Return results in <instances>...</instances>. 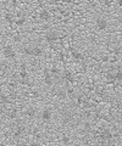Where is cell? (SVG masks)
I'll return each mask as SVG.
<instances>
[{
  "instance_id": "cell-1",
  "label": "cell",
  "mask_w": 122,
  "mask_h": 146,
  "mask_svg": "<svg viewBox=\"0 0 122 146\" xmlns=\"http://www.w3.org/2000/svg\"><path fill=\"white\" fill-rule=\"evenodd\" d=\"M3 54L6 58H10V60H13V58L16 57V51L11 45H5L3 49Z\"/></svg>"
},
{
  "instance_id": "cell-2",
  "label": "cell",
  "mask_w": 122,
  "mask_h": 146,
  "mask_svg": "<svg viewBox=\"0 0 122 146\" xmlns=\"http://www.w3.org/2000/svg\"><path fill=\"white\" fill-rule=\"evenodd\" d=\"M112 138H114V135H112V133L109 129H103L100 133H99V139L104 141V143H109V141L112 140Z\"/></svg>"
},
{
  "instance_id": "cell-3",
  "label": "cell",
  "mask_w": 122,
  "mask_h": 146,
  "mask_svg": "<svg viewBox=\"0 0 122 146\" xmlns=\"http://www.w3.org/2000/svg\"><path fill=\"white\" fill-rule=\"evenodd\" d=\"M25 134H26V128L22 124H19L15 128V130H13V138H16V139L22 138Z\"/></svg>"
},
{
  "instance_id": "cell-4",
  "label": "cell",
  "mask_w": 122,
  "mask_h": 146,
  "mask_svg": "<svg viewBox=\"0 0 122 146\" xmlns=\"http://www.w3.org/2000/svg\"><path fill=\"white\" fill-rule=\"evenodd\" d=\"M95 27L98 28V31H105L107 27H109V22H107L105 18H98L95 22Z\"/></svg>"
},
{
  "instance_id": "cell-5",
  "label": "cell",
  "mask_w": 122,
  "mask_h": 146,
  "mask_svg": "<svg viewBox=\"0 0 122 146\" xmlns=\"http://www.w3.org/2000/svg\"><path fill=\"white\" fill-rule=\"evenodd\" d=\"M40 117H42L43 122H50L51 121V117H53V113H51V110L49 108H44L42 115H40Z\"/></svg>"
},
{
  "instance_id": "cell-6",
  "label": "cell",
  "mask_w": 122,
  "mask_h": 146,
  "mask_svg": "<svg viewBox=\"0 0 122 146\" xmlns=\"http://www.w3.org/2000/svg\"><path fill=\"white\" fill-rule=\"evenodd\" d=\"M45 40H47L49 44L56 43V40H57V34L55 33V32H49V33L45 34Z\"/></svg>"
},
{
  "instance_id": "cell-7",
  "label": "cell",
  "mask_w": 122,
  "mask_h": 146,
  "mask_svg": "<svg viewBox=\"0 0 122 146\" xmlns=\"http://www.w3.org/2000/svg\"><path fill=\"white\" fill-rule=\"evenodd\" d=\"M62 78H64V80H66L67 83H73L75 82L73 73L70 72V71H65L64 73H62Z\"/></svg>"
},
{
  "instance_id": "cell-8",
  "label": "cell",
  "mask_w": 122,
  "mask_h": 146,
  "mask_svg": "<svg viewBox=\"0 0 122 146\" xmlns=\"http://www.w3.org/2000/svg\"><path fill=\"white\" fill-rule=\"evenodd\" d=\"M19 76H20V78L23 79V80L28 78V72H27V66H26V63H22V65H21Z\"/></svg>"
},
{
  "instance_id": "cell-9",
  "label": "cell",
  "mask_w": 122,
  "mask_h": 146,
  "mask_svg": "<svg viewBox=\"0 0 122 146\" xmlns=\"http://www.w3.org/2000/svg\"><path fill=\"white\" fill-rule=\"evenodd\" d=\"M4 20H5L9 25H15L16 18H15V16H13L11 12H6L5 16H4Z\"/></svg>"
},
{
  "instance_id": "cell-10",
  "label": "cell",
  "mask_w": 122,
  "mask_h": 146,
  "mask_svg": "<svg viewBox=\"0 0 122 146\" xmlns=\"http://www.w3.org/2000/svg\"><path fill=\"white\" fill-rule=\"evenodd\" d=\"M53 74L50 72H45V74H44V83L47 84V85H51L53 84Z\"/></svg>"
},
{
  "instance_id": "cell-11",
  "label": "cell",
  "mask_w": 122,
  "mask_h": 146,
  "mask_svg": "<svg viewBox=\"0 0 122 146\" xmlns=\"http://www.w3.org/2000/svg\"><path fill=\"white\" fill-rule=\"evenodd\" d=\"M35 115H37V111H35V108H33V107H28L25 111V116L28 118H33Z\"/></svg>"
},
{
  "instance_id": "cell-12",
  "label": "cell",
  "mask_w": 122,
  "mask_h": 146,
  "mask_svg": "<svg viewBox=\"0 0 122 146\" xmlns=\"http://www.w3.org/2000/svg\"><path fill=\"white\" fill-rule=\"evenodd\" d=\"M43 49L40 48V46H33V54H32V56L34 57H40L43 55Z\"/></svg>"
},
{
  "instance_id": "cell-13",
  "label": "cell",
  "mask_w": 122,
  "mask_h": 146,
  "mask_svg": "<svg viewBox=\"0 0 122 146\" xmlns=\"http://www.w3.org/2000/svg\"><path fill=\"white\" fill-rule=\"evenodd\" d=\"M71 55H72V57H73L76 61H82L83 58H84L83 54H82V52H79V51H76V50H75V51H72Z\"/></svg>"
},
{
  "instance_id": "cell-14",
  "label": "cell",
  "mask_w": 122,
  "mask_h": 146,
  "mask_svg": "<svg viewBox=\"0 0 122 146\" xmlns=\"http://www.w3.org/2000/svg\"><path fill=\"white\" fill-rule=\"evenodd\" d=\"M106 80L109 82V83L111 84H114L115 82H116V77H115V72H109V73H106Z\"/></svg>"
},
{
  "instance_id": "cell-15",
  "label": "cell",
  "mask_w": 122,
  "mask_h": 146,
  "mask_svg": "<svg viewBox=\"0 0 122 146\" xmlns=\"http://www.w3.org/2000/svg\"><path fill=\"white\" fill-rule=\"evenodd\" d=\"M39 18L43 21H48L49 18H50V13H49V11H47V10H43L39 13Z\"/></svg>"
},
{
  "instance_id": "cell-16",
  "label": "cell",
  "mask_w": 122,
  "mask_h": 146,
  "mask_svg": "<svg viewBox=\"0 0 122 146\" xmlns=\"http://www.w3.org/2000/svg\"><path fill=\"white\" fill-rule=\"evenodd\" d=\"M22 52H23V55H26V56H32L33 46H25L23 49H22Z\"/></svg>"
},
{
  "instance_id": "cell-17",
  "label": "cell",
  "mask_w": 122,
  "mask_h": 146,
  "mask_svg": "<svg viewBox=\"0 0 122 146\" xmlns=\"http://www.w3.org/2000/svg\"><path fill=\"white\" fill-rule=\"evenodd\" d=\"M23 25H26V18H25V17H19V18H16L15 26L21 27V26H23Z\"/></svg>"
},
{
  "instance_id": "cell-18",
  "label": "cell",
  "mask_w": 122,
  "mask_h": 146,
  "mask_svg": "<svg viewBox=\"0 0 122 146\" xmlns=\"http://www.w3.org/2000/svg\"><path fill=\"white\" fill-rule=\"evenodd\" d=\"M17 117H19L17 110H11V111L9 112V118H10V119H17Z\"/></svg>"
},
{
  "instance_id": "cell-19",
  "label": "cell",
  "mask_w": 122,
  "mask_h": 146,
  "mask_svg": "<svg viewBox=\"0 0 122 146\" xmlns=\"http://www.w3.org/2000/svg\"><path fill=\"white\" fill-rule=\"evenodd\" d=\"M50 73H51L54 77H57L59 74H60V70H59L56 66H53V67H51V70H50Z\"/></svg>"
},
{
  "instance_id": "cell-20",
  "label": "cell",
  "mask_w": 122,
  "mask_h": 146,
  "mask_svg": "<svg viewBox=\"0 0 122 146\" xmlns=\"http://www.w3.org/2000/svg\"><path fill=\"white\" fill-rule=\"evenodd\" d=\"M9 101H10V99H9V96H7V95L3 94L1 96H0V102H1L3 105H6Z\"/></svg>"
},
{
  "instance_id": "cell-21",
  "label": "cell",
  "mask_w": 122,
  "mask_h": 146,
  "mask_svg": "<svg viewBox=\"0 0 122 146\" xmlns=\"http://www.w3.org/2000/svg\"><path fill=\"white\" fill-rule=\"evenodd\" d=\"M115 77H116V82H122V70H119L115 72Z\"/></svg>"
},
{
  "instance_id": "cell-22",
  "label": "cell",
  "mask_w": 122,
  "mask_h": 146,
  "mask_svg": "<svg viewBox=\"0 0 122 146\" xmlns=\"http://www.w3.org/2000/svg\"><path fill=\"white\" fill-rule=\"evenodd\" d=\"M62 143H64V144H69L70 143V136H62Z\"/></svg>"
},
{
  "instance_id": "cell-23",
  "label": "cell",
  "mask_w": 122,
  "mask_h": 146,
  "mask_svg": "<svg viewBox=\"0 0 122 146\" xmlns=\"http://www.w3.org/2000/svg\"><path fill=\"white\" fill-rule=\"evenodd\" d=\"M29 146H42V145H40V143H39V141L34 140V141H32V143L29 144Z\"/></svg>"
},
{
  "instance_id": "cell-24",
  "label": "cell",
  "mask_w": 122,
  "mask_h": 146,
  "mask_svg": "<svg viewBox=\"0 0 122 146\" xmlns=\"http://www.w3.org/2000/svg\"><path fill=\"white\" fill-rule=\"evenodd\" d=\"M17 146H28V144H27L26 141H19V143H17Z\"/></svg>"
},
{
  "instance_id": "cell-25",
  "label": "cell",
  "mask_w": 122,
  "mask_h": 146,
  "mask_svg": "<svg viewBox=\"0 0 122 146\" xmlns=\"http://www.w3.org/2000/svg\"><path fill=\"white\" fill-rule=\"evenodd\" d=\"M117 5L120 7H122V0H117Z\"/></svg>"
},
{
  "instance_id": "cell-26",
  "label": "cell",
  "mask_w": 122,
  "mask_h": 146,
  "mask_svg": "<svg viewBox=\"0 0 122 146\" xmlns=\"http://www.w3.org/2000/svg\"><path fill=\"white\" fill-rule=\"evenodd\" d=\"M12 5L13 6H17V1H16V0H12Z\"/></svg>"
},
{
  "instance_id": "cell-27",
  "label": "cell",
  "mask_w": 122,
  "mask_h": 146,
  "mask_svg": "<svg viewBox=\"0 0 122 146\" xmlns=\"http://www.w3.org/2000/svg\"><path fill=\"white\" fill-rule=\"evenodd\" d=\"M3 94H4V93H3V88H1V86H0V96H1Z\"/></svg>"
},
{
  "instance_id": "cell-28",
  "label": "cell",
  "mask_w": 122,
  "mask_h": 146,
  "mask_svg": "<svg viewBox=\"0 0 122 146\" xmlns=\"http://www.w3.org/2000/svg\"><path fill=\"white\" fill-rule=\"evenodd\" d=\"M69 1H71V3H75V1H76V0H69Z\"/></svg>"
},
{
  "instance_id": "cell-29",
  "label": "cell",
  "mask_w": 122,
  "mask_h": 146,
  "mask_svg": "<svg viewBox=\"0 0 122 146\" xmlns=\"http://www.w3.org/2000/svg\"><path fill=\"white\" fill-rule=\"evenodd\" d=\"M73 146H81V145H79V144H76V145H73Z\"/></svg>"
}]
</instances>
